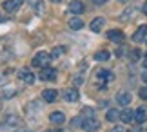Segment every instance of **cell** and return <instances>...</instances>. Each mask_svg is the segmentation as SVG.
Listing matches in <instances>:
<instances>
[{
  "instance_id": "1",
  "label": "cell",
  "mask_w": 147,
  "mask_h": 132,
  "mask_svg": "<svg viewBox=\"0 0 147 132\" xmlns=\"http://www.w3.org/2000/svg\"><path fill=\"white\" fill-rule=\"evenodd\" d=\"M20 118L15 116V114H9V116H5L2 119V123H0V130H16L20 127Z\"/></svg>"
},
{
  "instance_id": "2",
  "label": "cell",
  "mask_w": 147,
  "mask_h": 132,
  "mask_svg": "<svg viewBox=\"0 0 147 132\" xmlns=\"http://www.w3.org/2000/svg\"><path fill=\"white\" fill-rule=\"evenodd\" d=\"M49 60H51V54L49 53H38L35 58H33V67H47V64H49Z\"/></svg>"
},
{
  "instance_id": "3",
  "label": "cell",
  "mask_w": 147,
  "mask_h": 132,
  "mask_svg": "<svg viewBox=\"0 0 147 132\" xmlns=\"http://www.w3.org/2000/svg\"><path fill=\"white\" fill-rule=\"evenodd\" d=\"M94 80H96L102 87H104L107 82H113V80H115V76H113V72H109V71H98L96 74H94Z\"/></svg>"
},
{
  "instance_id": "4",
  "label": "cell",
  "mask_w": 147,
  "mask_h": 132,
  "mask_svg": "<svg viewBox=\"0 0 147 132\" xmlns=\"http://www.w3.org/2000/svg\"><path fill=\"white\" fill-rule=\"evenodd\" d=\"M80 127L84 130H87V132H93V130L98 129V119L96 118H82V125H80Z\"/></svg>"
},
{
  "instance_id": "5",
  "label": "cell",
  "mask_w": 147,
  "mask_h": 132,
  "mask_svg": "<svg viewBox=\"0 0 147 132\" xmlns=\"http://www.w3.org/2000/svg\"><path fill=\"white\" fill-rule=\"evenodd\" d=\"M40 78L44 82H53V80H56V71L53 67H44L40 71Z\"/></svg>"
},
{
  "instance_id": "6",
  "label": "cell",
  "mask_w": 147,
  "mask_h": 132,
  "mask_svg": "<svg viewBox=\"0 0 147 132\" xmlns=\"http://www.w3.org/2000/svg\"><path fill=\"white\" fill-rule=\"evenodd\" d=\"M18 78L22 80V82H26V83H35V74H33L27 67H24V69L18 71Z\"/></svg>"
},
{
  "instance_id": "7",
  "label": "cell",
  "mask_w": 147,
  "mask_h": 132,
  "mask_svg": "<svg viewBox=\"0 0 147 132\" xmlns=\"http://www.w3.org/2000/svg\"><path fill=\"white\" fill-rule=\"evenodd\" d=\"M22 4H24V0H5V2H4V9L7 11V13H15Z\"/></svg>"
},
{
  "instance_id": "8",
  "label": "cell",
  "mask_w": 147,
  "mask_h": 132,
  "mask_svg": "<svg viewBox=\"0 0 147 132\" xmlns=\"http://www.w3.org/2000/svg\"><path fill=\"white\" fill-rule=\"evenodd\" d=\"M147 36V25H142L140 29H136V33L133 34V42H136V44H142L144 40Z\"/></svg>"
},
{
  "instance_id": "9",
  "label": "cell",
  "mask_w": 147,
  "mask_h": 132,
  "mask_svg": "<svg viewBox=\"0 0 147 132\" xmlns=\"http://www.w3.org/2000/svg\"><path fill=\"white\" fill-rule=\"evenodd\" d=\"M42 98H44V101L53 103V101H56V98H58V92H56L55 89H46L42 92Z\"/></svg>"
},
{
  "instance_id": "10",
  "label": "cell",
  "mask_w": 147,
  "mask_h": 132,
  "mask_svg": "<svg viewBox=\"0 0 147 132\" xmlns=\"http://www.w3.org/2000/svg\"><path fill=\"white\" fill-rule=\"evenodd\" d=\"M78 90L76 89H65L64 90V100L65 101H69V103H73V101H78Z\"/></svg>"
},
{
  "instance_id": "11",
  "label": "cell",
  "mask_w": 147,
  "mask_h": 132,
  "mask_svg": "<svg viewBox=\"0 0 147 132\" xmlns=\"http://www.w3.org/2000/svg\"><path fill=\"white\" fill-rule=\"evenodd\" d=\"M69 11L75 15H82L84 11H86V7H84V4L80 2V0H73V2L69 4Z\"/></svg>"
},
{
  "instance_id": "12",
  "label": "cell",
  "mask_w": 147,
  "mask_h": 132,
  "mask_svg": "<svg viewBox=\"0 0 147 132\" xmlns=\"http://www.w3.org/2000/svg\"><path fill=\"white\" fill-rule=\"evenodd\" d=\"M107 38L111 40V42H116V44H120L122 40H123V33L120 29H111L109 33H107Z\"/></svg>"
},
{
  "instance_id": "13",
  "label": "cell",
  "mask_w": 147,
  "mask_h": 132,
  "mask_svg": "<svg viewBox=\"0 0 147 132\" xmlns=\"http://www.w3.org/2000/svg\"><path fill=\"white\" fill-rule=\"evenodd\" d=\"M116 100H118V103H120L122 107H127L129 103H131V94L129 92H123V90H120V92H118V96H116Z\"/></svg>"
},
{
  "instance_id": "14",
  "label": "cell",
  "mask_w": 147,
  "mask_h": 132,
  "mask_svg": "<svg viewBox=\"0 0 147 132\" xmlns=\"http://www.w3.org/2000/svg\"><path fill=\"white\" fill-rule=\"evenodd\" d=\"M105 24V18H102V16H96L93 22H91V31L93 33H100L102 31V27H104Z\"/></svg>"
},
{
  "instance_id": "15",
  "label": "cell",
  "mask_w": 147,
  "mask_h": 132,
  "mask_svg": "<svg viewBox=\"0 0 147 132\" xmlns=\"http://www.w3.org/2000/svg\"><path fill=\"white\" fill-rule=\"evenodd\" d=\"M49 121L53 123V125H62V123L65 121V116H64L62 112H53V114L49 116Z\"/></svg>"
},
{
  "instance_id": "16",
  "label": "cell",
  "mask_w": 147,
  "mask_h": 132,
  "mask_svg": "<svg viewBox=\"0 0 147 132\" xmlns=\"http://www.w3.org/2000/svg\"><path fill=\"white\" fill-rule=\"evenodd\" d=\"M134 119H136V123H144L145 119H147V112H145L144 107L136 109V112H134Z\"/></svg>"
},
{
  "instance_id": "17",
  "label": "cell",
  "mask_w": 147,
  "mask_h": 132,
  "mask_svg": "<svg viewBox=\"0 0 147 132\" xmlns=\"http://www.w3.org/2000/svg\"><path fill=\"white\" fill-rule=\"evenodd\" d=\"M120 119H122L123 123H131L133 119H134V114L129 111V109H125V111H122V112H120Z\"/></svg>"
},
{
  "instance_id": "18",
  "label": "cell",
  "mask_w": 147,
  "mask_h": 132,
  "mask_svg": "<svg viewBox=\"0 0 147 132\" xmlns=\"http://www.w3.org/2000/svg\"><path fill=\"white\" fill-rule=\"evenodd\" d=\"M67 24H69V27H71V29H75V31H78V29H82V27H84L82 18H71Z\"/></svg>"
},
{
  "instance_id": "19",
  "label": "cell",
  "mask_w": 147,
  "mask_h": 132,
  "mask_svg": "<svg viewBox=\"0 0 147 132\" xmlns=\"http://www.w3.org/2000/svg\"><path fill=\"white\" fill-rule=\"evenodd\" d=\"M105 118H107V121H115V119H118V118H120V114H118V111H115V109H111V111H107Z\"/></svg>"
},
{
  "instance_id": "20",
  "label": "cell",
  "mask_w": 147,
  "mask_h": 132,
  "mask_svg": "<svg viewBox=\"0 0 147 132\" xmlns=\"http://www.w3.org/2000/svg\"><path fill=\"white\" fill-rule=\"evenodd\" d=\"M109 53L107 51H100V53H96L94 54V60H98V62H105V60H109Z\"/></svg>"
},
{
  "instance_id": "21",
  "label": "cell",
  "mask_w": 147,
  "mask_h": 132,
  "mask_svg": "<svg viewBox=\"0 0 147 132\" xmlns=\"http://www.w3.org/2000/svg\"><path fill=\"white\" fill-rule=\"evenodd\" d=\"M134 13H136V9H134V7H129L127 13H123V15L120 16V20H131L133 16H134Z\"/></svg>"
},
{
  "instance_id": "22",
  "label": "cell",
  "mask_w": 147,
  "mask_h": 132,
  "mask_svg": "<svg viewBox=\"0 0 147 132\" xmlns=\"http://www.w3.org/2000/svg\"><path fill=\"white\" fill-rule=\"evenodd\" d=\"M65 53V47H55L53 53H51V58H58V56H62Z\"/></svg>"
},
{
  "instance_id": "23",
  "label": "cell",
  "mask_w": 147,
  "mask_h": 132,
  "mask_svg": "<svg viewBox=\"0 0 147 132\" xmlns=\"http://www.w3.org/2000/svg\"><path fill=\"white\" fill-rule=\"evenodd\" d=\"M27 2H29V5H31L33 9H36L38 13L42 11V2H40V0H27Z\"/></svg>"
},
{
  "instance_id": "24",
  "label": "cell",
  "mask_w": 147,
  "mask_h": 132,
  "mask_svg": "<svg viewBox=\"0 0 147 132\" xmlns=\"http://www.w3.org/2000/svg\"><path fill=\"white\" fill-rule=\"evenodd\" d=\"M84 118H96V116H94V111H93V109H89V107H86V109H84Z\"/></svg>"
},
{
  "instance_id": "25",
  "label": "cell",
  "mask_w": 147,
  "mask_h": 132,
  "mask_svg": "<svg viewBox=\"0 0 147 132\" xmlns=\"http://www.w3.org/2000/svg\"><path fill=\"white\" fill-rule=\"evenodd\" d=\"M15 92H16V89H5L4 90V98H13Z\"/></svg>"
},
{
  "instance_id": "26",
  "label": "cell",
  "mask_w": 147,
  "mask_h": 132,
  "mask_svg": "<svg viewBox=\"0 0 147 132\" xmlns=\"http://www.w3.org/2000/svg\"><path fill=\"white\" fill-rule=\"evenodd\" d=\"M140 96H142L144 100H147V87H144V89H140Z\"/></svg>"
},
{
  "instance_id": "27",
  "label": "cell",
  "mask_w": 147,
  "mask_h": 132,
  "mask_svg": "<svg viewBox=\"0 0 147 132\" xmlns=\"http://www.w3.org/2000/svg\"><path fill=\"white\" fill-rule=\"evenodd\" d=\"M84 83V78H80V76H75V85H82Z\"/></svg>"
},
{
  "instance_id": "28",
  "label": "cell",
  "mask_w": 147,
  "mask_h": 132,
  "mask_svg": "<svg viewBox=\"0 0 147 132\" xmlns=\"http://www.w3.org/2000/svg\"><path fill=\"white\" fill-rule=\"evenodd\" d=\"M111 132H125V130H123V129H122V127H115V129H113V130H111Z\"/></svg>"
},
{
  "instance_id": "29",
  "label": "cell",
  "mask_w": 147,
  "mask_h": 132,
  "mask_svg": "<svg viewBox=\"0 0 147 132\" xmlns=\"http://www.w3.org/2000/svg\"><path fill=\"white\" fill-rule=\"evenodd\" d=\"M93 2H94V4H98V5H100V4H105V2H107V0H93Z\"/></svg>"
},
{
  "instance_id": "30",
  "label": "cell",
  "mask_w": 147,
  "mask_h": 132,
  "mask_svg": "<svg viewBox=\"0 0 147 132\" xmlns=\"http://www.w3.org/2000/svg\"><path fill=\"white\" fill-rule=\"evenodd\" d=\"M142 80H144V82H147V71L142 72Z\"/></svg>"
},
{
  "instance_id": "31",
  "label": "cell",
  "mask_w": 147,
  "mask_h": 132,
  "mask_svg": "<svg viewBox=\"0 0 147 132\" xmlns=\"http://www.w3.org/2000/svg\"><path fill=\"white\" fill-rule=\"evenodd\" d=\"M0 83H4V72H0Z\"/></svg>"
},
{
  "instance_id": "32",
  "label": "cell",
  "mask_w": 147,
  "mask_h": 132,
  "mask_svg": "<svg viewBox=\"0 0 147 132\" xmlns=\"http://www.w3.org/2000/svg\"><path fill=\"white\" fill-rule=\"evenodd\" d=\"M144 15H147V2L144 4Z\"/></svg>"
},
{
  "instance_id": "33",
  "label": "cell",
  "mask_w": 147,
  "mask_h": 132,
  "mask_svg": "<svg viewBox=\"0 0 147 132\" xmlns=\"http://www.w3.org/2000/svg\"><path fill=\"white\" fill-rule=\"evenodd\" d=\"M51 2H55V4H58V2H62V0H51Z\"/></svg>"
},
{
  "instance_id": "34",
  "label": "cell",
  "mask_w": 147,
  "mask_h": 132,
  "mask_svg": "<svg viewBox=\"0 0 147 132\" xmlns=\"http://www.w3.org/2000/svg\"><path fill=\"white\" fill-rule=\"evenodd\" d=\"M46 132H62V130H46Z\"/></svg>"
},
{
  "instance_id": "35",
  "label": "cell",
  "mask_w": 147,
  "mask_h": 132,
  "mask_svg": "<svg viewBox=\"0 0 147 132\" xmlns=\"http://www.w3.org/2000/svg\"><path fill=\"white\" fill-rule=\"evenodd\" d=\"M0 22H2V15H0Z\"/></svg>"
},
{
  "instance_id": "36",
  "label": "cell",
  "mask_w": 147,
  "mask_h": 132,
  "mask_svg": "<svg viewBox=\"0 0 147 132\" xmlns=\"http://www.w3.org/2000/svg\"><path fill=\"white\" fill-rule=\"evenodd\" d=\"M26 132H29V130H26Z\"/></svg>"
},
{
  "instance_id": "37",
  "label": "cell",
  "mask_w": 147,
  "mask_h": 132,
  "mask_svg": "<svg viewBox=\"0 0 147 132\" xmlns=\"http://www.w3.org/2000/svg\"><path fill=\"white\" fill-rule=\"evenodd\" d=\"M145 67H147V64H145Z\"/></svg>"
},
{
  "instance_id": "38",
  "label": "cell",
  "mask_w": 147,
  "mask_h": 132,
  "mask_svg": "<svg viewBox=\"0 0 147 132\" xmlns=\"http://www.w3.org/2000/svg\"><path fill=\"white\" fill-rule=\"evenodd\" d=\"M122 2H123V0H122Z\"/></svg>"
}]
</instances>
